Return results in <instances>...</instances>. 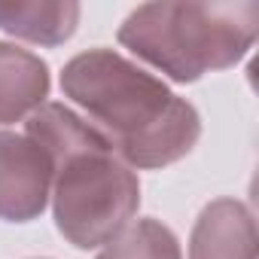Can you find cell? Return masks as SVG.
Instances as JSON below:
<instances>
[{
	"label": "cell",
	"instance_id": "1",
	"mask_svg": "<svg viewBox=\"0 0 259 259\" xmlns=\"http://www.w3.org/2000/svg\"><path fill=\"white\" fill-rule=\"evenodd\" d=\"M61 92L89 116L128 168H165L192 153L201 116L159 76L113 49L73 55L61 73Z\"/></svg>",
	"mask_w": 259,
	"mask_h": 259
},
{
	"label": "cell",
	"instance_id": "2",
	"mask_svg": "<svg viewBox=\"0 0 259 259\" xmlns=\"http://www.w3.org/2000/svg\"><path fill=\"white\" fill-rule=\"evenodd\" d=\"M28 138L52 159V213L79 250L110 244L141 207V180L104 135L70 107L46 101L28 116Z\"/></svg>",
	"mask_w": 259,
	"mask_h": 259
},
{
	"label": "cell",
	"instance_id": "3",
	"mask_svg": "<svg viewBox=\"0 0 259 259\" xmlns=\"http://www.w3.org/2000/svg\"><path fill=\"white\" fill-rule=\"evenodd\" d=\"M256 37V0H156L119 25V43L174 82H195L210 70L235 67Z\"/></svg>",
	"mask_w": 259,
	"mask_h": 259
},
{
	"label": "cell",
	"instance_id": "4",
	"mask_svg": "<svg viewBox=\"0 0 259 259\" xmlns=\"http://www.w3.org/2000/svg\"><path fill=\"white\" fill-rule=\"evenodd\" d=\"M52 195V159L28 135L0 132V220L31 223Z\"/></svg>",
	"mask_w": 259,
	"mask_h": 259
},
{
	"label": "cell",
	"instance_id": "5",
	"mask_svg": "<svg viewBox=\"0 0 259 259\" xmlns=\"http://www.w3.org/2000/svg\"><path fill=\"white\" fill-rule=\"evenodd\" d=\"M189 259H256V220L238 198L204 204L192 226Z\"/></svg>",
	"mask_w": 259,
	"mask_h": 259
},
{
	"label": "cell",
	"instance_id": "6",
	"mask_svg": "<svg viewBox=\"0 0 259 259\" xmlns=\"http://www.w3.org/2000/svg\"><path fill=\"white\" fill-rule=\"evenodd\" d=\"M49 98V67L40 55L0 40V125L22 122Z\"/></svg>",
	"mask_w": 259,
	"mask_h": 259
},
{
	"label": "cell",
	"instance_id": "7",
	"mask_svg": "<svg viewBox=\"0 0 259 259\" xmlns=\"http://www.w3.org/2000/svg\"><path fill=\"white\" fill-rule=\"evenodd\" d=\"M79 25L73 0H0V31L40 46H61Z\"/></svg>",
	"mask_w": 259,
	"mask_h": 259
},
{
	"label": "cell",
	"instance_id": "8",
	"mask_svg": "<svg viewBox=\"0 0 259 259\" xmlns=\"http://www.w3.org/2000/svg\"><path fill=\"white\" fill-rule=\"evenodd\" d=\"M98 259H183L177 235L159 220L128 223L110 244H104Z\"/></svg>",
	"mask_w": 259,
	"mask_h": 259
}]
</instances>
